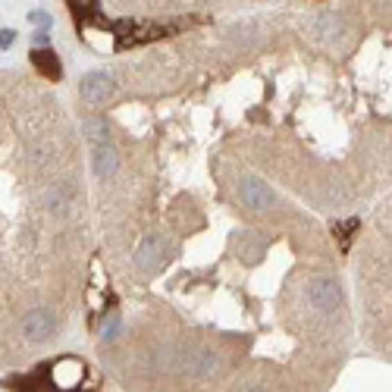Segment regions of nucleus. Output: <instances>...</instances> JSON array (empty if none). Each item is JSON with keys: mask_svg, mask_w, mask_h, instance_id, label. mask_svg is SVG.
I'll return each mask as SVG.
<instances>
[{"mask_svg": "<svg viewBox=\"0 0 392 392\" xmlns=\"http://www.w3.org/2000/svg\"><path fill=\"white\" fill-rule=\"evenodd\" d=\"M154 364L167 373H185L195 380H210L223 373V358L210 348H157Z\"/></svg>", "mask_w": 392, "mask_h": 392, "instance_id": "obj_1", "label": "nucleus"}, {"mask_svg": "<svg viewBox=\"0 0 392 392\" xmlns=\"http://www.w3.org/2000/svg\"><path fill=\"white\" fill-rule=\"evenodd\" d=\"M170 255H173L170 239H164V235H148L135 251V267L142 270V273L154 276V273H160V270L167 267Z\"/></svg>", "mask_w": 392, "mask_h": 392, "instance_id": "obj_2", "label": "nucleus"}, {"mask_svg": "<svg viewBox=\"0 0 392 392\" xmlns=\"http://www.w3.org/2000/svg\"><path fill=\"white\" fill-rule=\"evenodd\" d=\"M235 191H239V201L251 210H270L276 204V191L261 176H239Z\"/></svg>", "mask_w": 392, "mask_h": 392, "instance_id": "obj_3", "label": "nucleus"}, {"mask_svg": "<svg viewBox=\"0 0 392 392\" xmlns=\"http://www.w3.org/2000/svg\"><path fill=\"white\" fill-rule=\"evenodd\" d=\"M305 295L317 311H336V307L342 305V289H339V282L330 280V276H314L305 286Z\"/></svg>", "mask_w": 392, "mask_h": 392, "instance_id": "obj_4", "label": "nucleus"}, {"mask_svg": "<svg viewBox=\"0 0 392 392\" xmlns=\"http://www.w3.org/2000/svg\"><path fill=\"white\" fill-rule=\"evenodd\" d=\"M113 92H117V85H113V78L107 76V72H88V76L78 82V94H82V101H88V104H107V101L113 98Z\"/></svg>", "mask_w": 392, "mask_h": 392, "instance_id": "obj_5", "label": "nucleus"}, {"mask_svg": "<svg viewBox=\"0 0 392 392\" xmlns=\"http://www.w3.org/2000/svg\"><path fill=\"white\" fill-rule=\"evenodd\" d=\"M53 330H57V317H53V311H47V307H35L32 314H26V321H22V336H26L28 342L51 339Z\"/></svg>", "mask_w": 392, "mask_h": 392, "instance_id": "obj_6", "label": "nucleus"}, {"mask_svg": "<svg viewBox=\"0 0 392 392\" xmlns=\"http://www.w3.org/2000/svg\"><path fill=\"white\" fill-rule=\"evenodd\" d=\"M92 144V170L98 179H110L113 173H117L119 167V154L117 148H113L110 138H104V142H88Z\"/></svg>", "mask_w": 392, "mask_h": 392, "instance_id": "obj_7", "label": "nucleus"}, {"mask_svg": "<svg viewBox=\"0 0 392 392\" xmlns=\"http://www.w3.org/2000/svg\"><path fill=\"white\" fill-rule=\"evenodd\" d=\"M51 373H53V386H60V392H72L78 383H82V377H85V364L82 361H72V358H63V361H57V364L51 367Z\"/></svg>", "mask_w": 392, "mask_h": 392, "instance_id": "obj_8", "label": "nucleus"}, {"mask_svg": "<svg viewBox=\"0 0 392 392\" xmlns=\"http://www.w3.org/2000/svg\"><path fill=\"white\" fill-rule=\"evenodd\" d=\"M235 251H239V257H242L245 264H257L264 257V248H267V242H264L261 235L255 232H242V235H235Z\"/></svg>", "mask_w": 392, "mask_h": 392, "instance_id": "obj_9", "label": "nucleus"}, {"mask_svg": "<svg viewBox=\"0 0 392 392\" xmlns=\"http://www.w3.org/2000/svg\"><path fill=\"white\" fill-rule=\"evenodd\" d=\"M32 63H35V69H38L44 78H51V82L63 78V66H60V57L51 51V47H35V51H32Z\"/></svg>", "mask_w": 392, "mask_h": 392, "instance_id": "obj_10", "label": "nucleus"}, {"mask_svg": "<svg viewBox=\"0 0 392 392\" xmlns=\"http://www.w3.org/2000/svg\"><path fill=\"white\" fill-rule=\"evenodd\" d=\"M314 35H321L323 41H336L346 35V19L339 13H321L314 19Z\"/></svg>", "mask_w": 392, "mask_h": 392, "instance_id": "obj_11", "label": "nucleus"}, {"mask_svg": "<svg viewBox=\"0 0 392 392\" xmlns=\"http://www.w3.org/2000/svg\"><path fill=\"white\" fill-rule=\"evenodd\" d=\"M82 132H85L88 142H104V138H110V126L101 117H88L85 123H82Z\"/></svg>", "mask_w": 392, "mask_h": 392, "instance_id": "obj_12", "label": "nucleus"}, {"mask_svg": "<svg viewBox=\"0 0 392 392\" xmlns=\"http://www.w3.org/2000/svg\"><path fill=\"white\" fill-rule=\"evenodd\" d=\"M229 38H232L235 44H248V41H255V28H232Z\"/></svg>", "mask_w": 392, "mask_h": 392, "instance_id": "obj_13", "label": "nucleus"}, {"mask_svg": "<svg viewBox=\"0 0 392 392\" xmlns=\"http://www.w3.org/2000/svg\"><path fill=\"white\" fill-rule=\"evenodd\" d=\"M28 19H32V22H35V26H38V28H41V32H47V28H51V16H47V13H44V10H35V13H32V16H28Z\"/></svg>", "mask_w": 392, "mask_h": 392, "instance_id": "obj_14", "label": "nucleus"}, {"mask_svg": "<svg viewBox=\"0 0 392 392\" xmlns=\"http://www.w3.org/2000/svg\"><path fill=\"white\" fill-rule=\"evenodd\" d=\"M16 41V32H0V47H10Z\"/></svg>", "mask_w": 392, "mask_h": 392, "instance_id": "obj_15", "label": "nucleus"}, {"mask_svg": "<svg viewBox=\"0 0 392 392\" xmlns=\"http://www.w3.org/2000/svg\"><path fill=\"white\" fill-rule=\"evenodd\" d=\"M242 392H264V389H261V386H245Z\"/></svg>", "mask_w": 392, "mask_h": 392, "instance_id": "obj_16", "label": "nucleus"}]
</instances>
